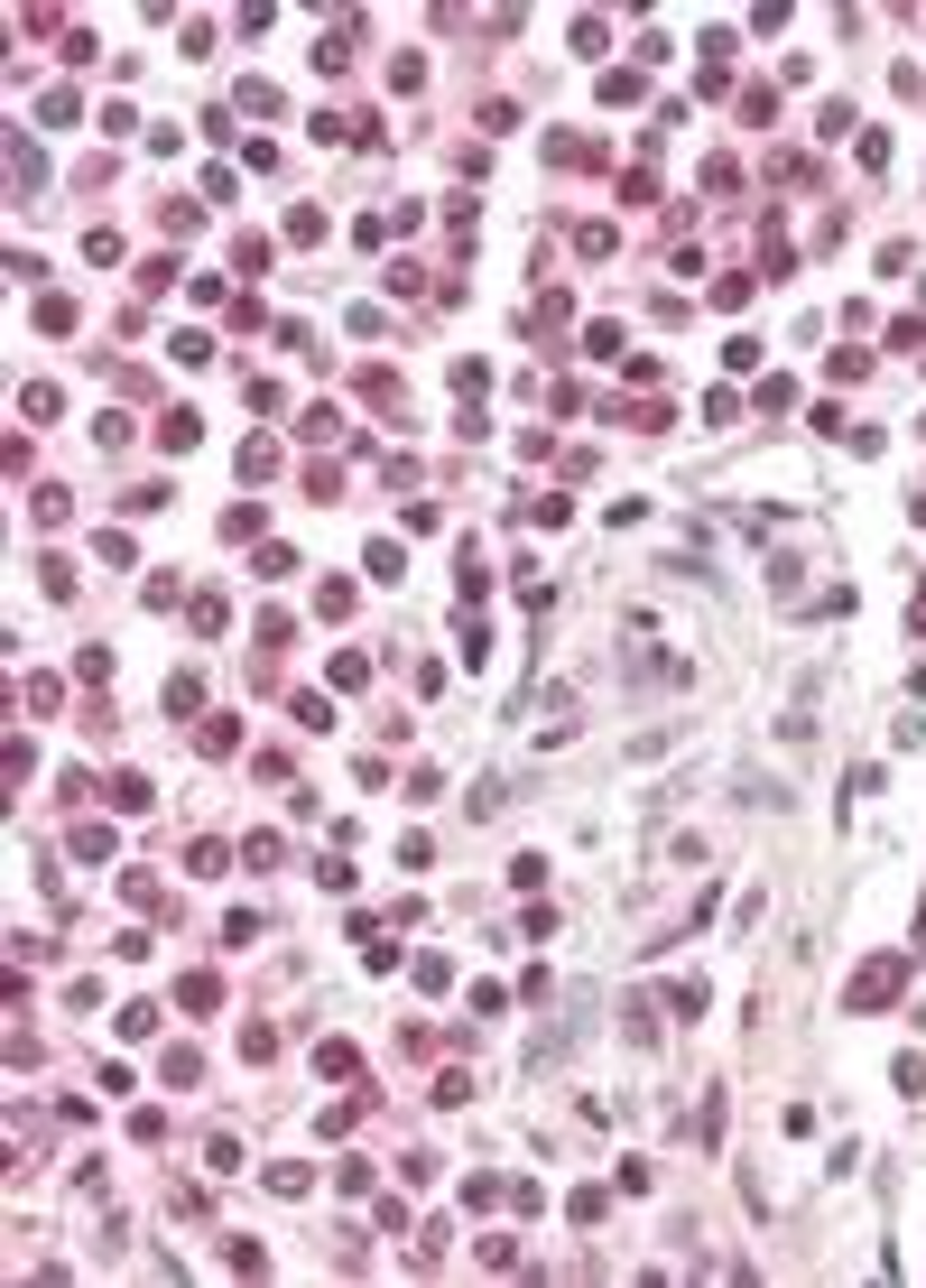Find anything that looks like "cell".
<instances>
[{
  "instance_id": "ffe728a7",
  "label": "cell",
  "mask_w": 926,
  "mask_h": 1288,
  "mask_svg": "<svg viewBox=\"0 0 926 1288\" xmlns=\"http://www.w3.org/2000/svg\"><path fill=\"white\" fill-rule=\"evenodd\" d=\"M408 973H417V992H445V983H455V964H445V954H417Z\"/></svg>"
},
{
  "instance_id": "d6986e66",
  "label": "cell",
  "mask_w": 926,
  "mask_h": 1288,
  "mask_svg": "<svg viewBox=\"0 0 926 1288\" xmlns=\"http://www.w3.org/2000/svg\"><path fill=\"white\" fill-rule=\"evenodd\" d=\"M287 242H325V204H297V213H287Z\"/></svg>"
},
{
  "instance_id": "2e32d148",
  "label": "cell",
  "mask_w": 926,
  "mask_h": 1288,
  "mask_svg": "<svg viewBox=\"0 0 926 1288\" xmlns=\"http://www.w3.org/2000/svg\"><path fill=\"white\" fill-rule=\"evenodd\" d=\"M177 1002H186V1011H213V1002H223V983H213V973H186V983H177Z\"/></svg>"
},
{
  "instance_id": "ac0fdd59",
  "label": "cell",
  "mask_w": 926,
  "mask_h": 1288,
  "mask_svg": "<svg viewBox=\"0 0 926 1288\" xmlns=\"http://www.w3.org/2000/svg\"><path fill=\"white\" fill-rule=\"evenodd\" d=\"M186 621H195L204 640H213V630H223V621H232V612H223V594H195V603H186Z\"/></svg>"
},
{
  "instance_id": "8fae6325",
  "label": "cell",
  "mask_w": 926,
  "mask_h": 1288,
  "mask_svg": "<svg viewBox=\"0 0 926 1288\" xmlns=\"http://www.w3.org/2000/svg\"><path fill=\"white\" fill-rule=\"evenodd\" d=\"M158 1076H167V1085H195L204 1057H195V1048H167V1057H158Z\"/></svg>"
},
{
  "instance_id": "277c9868",
  "label": "cell",
  "mask_w": 926,
  "mask_h": 1288,
  "mask_svg": "<svg viewBox=\"0 0 926 1288\" xmlns=\"http://www.w3.org/2000/svg\"><path fill=\"white\" fill-rule=\"evenodd\" d=\"M362 566H371L380 584H398V575H408V547H398V538H371V547H362Z\"/></svg>"
},
{
  "instance_id": "484cf974",
  "label": "cell",
  "mask_w": 926,
  "mask_h": 1288,
  "mask_svg": "<svg viewBox=\"0 0 926 1288\" xmlns=\"http://www.w3.org/2000/svg\"><path fill=\"white\" fill-rule=\"evenodd\" d=\"M918 937H926V899H918Z\"/></svg>"
},
{
  "instance_id": "7402d4cb",
  "label": "cell",
  "mask_w": 926,
  "mask_h": 1288,
  "mask_svg": "<svg viewBox=\"0 0 926 1288\" xmlns=\"http://www.w3.org/2000/svg\"><path fill=\"white\" fill-rule=\"evenodd\" d=\"M223 862H232V853H223V844H213V834H204L195 853H186V872H195V881H213V872H223Z\"/></svg>"
},
{
  "instance_id": "30bf717a",
  "label": "cell",
  "mask_w": 926,
  "mask_h": 1288,
  "mask_svg": "<svg viewBox=\"0 0 926 1288\" xmlns=\"http://www.w3.org/2000/svg\"><path fill=\"white\" fill-rule=\"evenodd\" d=\"M74 862H112V825H74Z\"/></svg>"
},
{
  "instance_id": "7a4b0ae2",
  "label": "cell",
  "mask_w": 926,
  "mask_h": 1288,
  "mask_svg": "<svg viewBox=\"0 0 926 1288\" xmlns=\"http://www.w3.org/2000/svg\"><path fill=\"white\" fill-rule=\"evenodd\" d=\"M47 186V167H38V148H28V131H9V204H28Z\"/></svg>"
},
{
  "instance_id": "3957f363",
  "label": "cell",
  "mask_w": 926,
  "mask_h": 1288,
  "mask_svg": "<svg viewBox=\"0 0 926 1288\" xmlns=\"http://www.w3.org/2000/svg\"><path fill=\"white\" fill-rule=\"evenodd\" d=\"M195 751H204V760H232V751H241V723H232V714H213V723L195 733Z\"/></svg>"
},
{
  "instance_id": "9a60e30c",
  "label": "cell",
  "mask_w": 926,
  "mask_h": 1288,
  "mask_svg": "<svg viewBox=\"0 0 926 1288\" xmlns=\"http://www.w3.org/2000/svg\"><path fill=\"white\" fill-rule=\"evenodd\" d=\"M241 862H251V872H278V862H287V844H278V834H251V844H241Z\"/></svg>"
},
{
  "instance_id": "7c38bea8",
  "label": "cell",
  "mask_w": 926,
  "mask_h": 1288,
  "mask_svg": "<svg viewBox=\"0 0 926 1288\" xmlns=\"http://www.w3.org/2000/svg\"><path fill=\"white\" fill-rule=\"evenodd\" d=\"M640 93H649L640 66H611V74H602V102H640Z\"/></svg>"
},
{
  "instance_id": "6da1fadb",
  "label": "cell",
  "mask_w": 926,
  "mask_h": 1288,
  "mask_svg": "<svg viewBox=\"0 0 926 1288\" xmlns=\"http://www.w3.org/2000/svg\"><path fill=\"white\" fill-rule=\"evenodd\" d=\"M899 992H908V954H871L853 973V1011H889Z\"/></svg>"
},
{
  "instance_id": "5bb4252c",
  "label": "cell",
  "mask_w": 926,
  "mask_h": 1288,
  "mask_svg": "<svg viewBox=\"0 0 926 1288\" xmlns=\"http://www.w3.org/2000/svg\"><path fill=\"white\" fill-rule=\"evenodd\" d=\"M38 325H47V335H74V297H56V288H47V297H38Z\"/></svg>"
},
{
  "instance_id": "5b68a950",
  "label": "cell",
  "mask_w": 926,
  "mask_h": 1288,
  "mask_svg": "<svg viewBox=\"0 0 926 1288\" xmlns=\"http://www.w3.org/2000/svg\"><path fill=\"white\" fill-rule=\"evenodd\" d=\"M195 436H204V417H195V408H177V417L158 427V445H167V455H195Z\"/></svg>"
},
{
  "instance_id": "4fadbf2b",
  "label": "cell",
  "mask_w": 926,
  "mask_h": 1288,
  "mask_svg": "<svg viewBox=\"0 0 926 1288\" xmlns=\"http://www.w3.org/2000/svg\"><path fill=\"white\" fill-rule=\"evenodd\" d=\"M575 251H584V260H611V251H621V232H611V223H584V232H575Z\"/></svg>"
},
{
  "instance_id": "603a6c76",
  "label": "cell",
  "mask_w": 926,
  "mask_h": 1288,
  "mask_svg": "<svg viewBox=\"0 0 926 1288\" xmlns=\"http://www.w3.org/2000/svg\"><path fill=\"white\" fill-rule=\"evenodd\" d=\"M714 306H723V316H741V306H750V278H741V270L714 278Z\"/></svg>"
},
{
  "instance_id": "cb8c5ba5",
  "label": "cell",
  "mask_w": 926,
  "mask_h": 1288,
  "mask_svg": "<svg viewBox=\"0 0 926 1288\" xmlns=\"http://www.w3.org/2000/svg\"><path fill=\"white\" fill-rule=\"evenodd\" d=\"M56 408H66V399H56L47 381H28V390H19V417H56Z\"/></svg>"
},
{
  "instance_id": "52a82bcc",
  "label": "cell",
  "mask_w": 926,
  "mask_h": 1288,
  "mask_svg": "<svg viewBox=\"0 0 926 1288\" xmlns=\"http://www.w3.org/2000/svg\"><path fill=\"white\" fill-rule=\"evenodd\" d=\"M167 714H204V677H195V668L167 677Z\"/></svg>"
},
{
  "instance_id": "8992f818",
  "label": "cell",
  "mask_w": 926,
  "mask_h": 1288,
  "mask_svg": "<svg viewBox=\"0 0 926 1288\" xmlns=\"http://www.w3.org/2000/svg\"><path fill=\"white\" fill-rule=\"evenodd\" d=\"M547 158H556V167H602V139H584V131H575V139H547Z\"/></svg>"
},
{
  "instance_id": "e0dca14e",
  "label": "cell",
  "mask_w": 926,
  "mask_h": 1288,
  "mask_svg": "<svg viewBox=\"0 0 926 1288\" xmlns=\"http://www.w3.org/2000/svg\"><path fill=\"white\" fill-rule=\"evenodd\" d=\"M112 807H121V815L148 807V779H139V769H121V779H112Z\"/></svg>"
},
{
  "instance_id": "9c48e42d",
  "label": "cell",
  "mask_w": 926,
  "mask_h": 1288,
  "mask_svg": "<svg viewBox=\"0 0 926 1288\" xmlns=\"http://www.w3.org/2000/svg\"><path fill=\"white\" fill-rule=\"evenodd\" d=\"M362 603V594H352V584H343V575H325V584H316V612H325V621H343V612Z\"/></svg>"
},
{
  "instance_id": "44dd1931",
  "label": "cell",
  "mask_w": 926,
  "mask_h": 1288,
  "mask_svg": "<svg viewBox=\"0 0 926 1288\" xmlns=\"http://www.w3.org/2000/svg\"><path fill=\"white\" fill-rule=\"evenodd\" d=\"M529 520H537V529H565V520H575V501H565V491H547V501H529Z\"/></svg>"
},
{
  "instance_id": "d4e9b609",
  "label": "cell",
  "mask_w": 926,
  "mask_h": 1288,
  "mask_svg": "<svg viewBox=\"0 0 926 1288\" xmlns=\"http://www.w3.org/2000/svg\"><path fill=\"white\" fill-rule=\"evenodd\" d=\"M760 408H769V417H788V408H796V381H788V371H779V381H760Z\"/></svg>"
},
{
  "instance_id": "ba28073f",
  "label": "cell",
  "mask_w": 926,
  "mask_h": 1288,
  "mask_svg": "<svg viewBox=\"0 0 926 1288\" xmlns=\"http://www.w3.org/2000/svg\"><path fill=\"white\" fill-rule=\"evenodd\" d=\"M278 464H287V455H278L269 436H251V445H241V474H251V482H269V474H278Z\"/></svg>"
}]
</instances>
